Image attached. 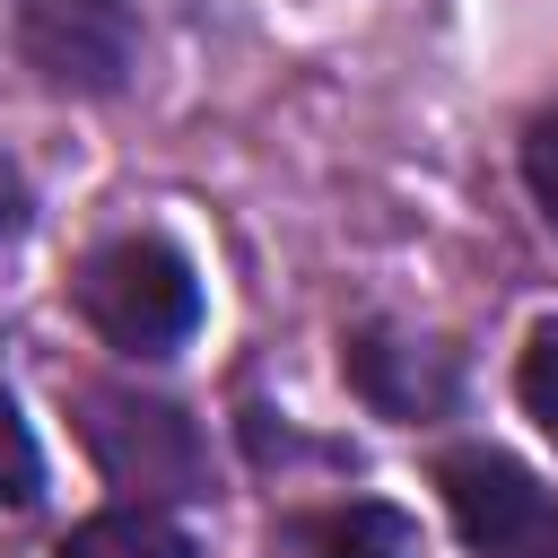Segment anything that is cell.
Instances as JSON below:
<instances>
[{
    "instance_id": "9c48e42d",
    "label": "cell",
    "mask_w": 558,
    "mask_h": 558,
    "mask_svg": "<svg viewBox=\"0 0 558 558\" xmlns=\"http://www.w3.org/2000/svg\"><path fill=\"white\" fill-rule=\"evenodd\" d=\"M35 497H44V453L17 418V401L0 392V506H35Z\"/></svg>"
},
{
    "instance_id": "52a82bcc",
    "label": "cell",
    "mask_w": 558,
    "mask_h": 558,
    "mask_svg": "<svg viewBox=\"0 0 558 558\" xmlns=\"http://www.w3.org/2000/svg\"><path fill=\"white\" fill-rule=\"evenodd\" d=\"M52 558H201L157 506H105V514H87Z\"/></svg>"
},
{
    "instance_id": "5b68a950",
    "label": "cell",
    "mask_w": 558,
    "mask_h": 558,
    "mask_svg": "<svg viewBox=\"0 0 558 558\" xmlns=\"http://www.w3.org/2000/svg\"><path fill=\"white\" fill-rule=\"evenodd\" d=\"M349 384L384 410V418H436L445 401H453V366H445V349H427V340H392V331H357L349 340Z\"/></svg>"
},
{
    "instance_id": "ba28073f",
    "label": "cell",
    "mask_w": 558,
    "mask_h": 558,
    "mask_svg": "<svg viewBox=\"0 0 558 558\" xmlns=\"http://www.w3.org/2000/svg\"><path fill=\"white\" fill-rule=\"evenodd\" d=\"M514 392H523L532 427L558 445V323H541V331L523 340V357H514Z\"/></svg>"
},
{
    "instance_id": "7a4b0ae2",
    "label": "cell",
    "mask_w": 558,
    "mask_h": 558,
    "mask_svg": "<svg viewBox=\"0 0 558 558\" xmlns=\"http://www.w3.org/2000/svg\"><path fill=\"white\" fill-rule=\"evenodd\" d=\"M9 26L52 96H113L131 78V44H140L131 0H9Z\"/></svg>"
},
{
    "instance_id": "3957f363",
    "label": "cell",
    "mask_w": 558,
    "mask_h": 558,
    "mask_svg": "<svg viewBox=\"0 0 558 558\" xmlns=\"http://www.w3.org/2000/svg\"><path fill=\"white\" fill-rule=\"evenodd\" d=\"M78 427H87V453L105 462L113 488L131 497H192L209 453H201V427L174 410V401H140V392H78Z\"/></svg>"
},
{
    "instance_id": "7c38bea8",
    "label": "cell",
    "mask_w": 558,
    "mask_h": 558,
    "mask_svg": "<svg viewBox=\"0 0 558 558\" xmlns=\"http://www.w3.org/2000/svg\"><path fill=\"white\" fill-rule=\"evenodd\" d=\"M506 558H523V549H506Z\"/></svg>"
},
{
    "instance_id": "6da1fadb",
    "label": "cell",
    "mask_w": 558,
    "mask_h": 558,
    "mask_svg": "<svg viewBox=\"0 0 558 558\" xmlns=\"http://www.w3.org/2000/svg\"><path fill=\"white\" fill-rule=\"evenodd\" d=\"M78 314L122 357H174L201 331V270L174 235H113L78 262Z\"/></svg>"
},
{
    "instance_id": "8fae6325",
    "label": "cell",
    "mask_w": 558,
    "mask_h": 558,
    "mask_svg": "<svg viewBox=\"0 0 558 558\" xmlns=\"http://www.w3.org/2000/svg\"><path fill=\"white\" fill-rule=\"evenodd\" d=\"M26 218H35V192H26V174L0 157V244H17V235H26Z\"/></svg>"
},
{
    "instance_id": "8992f818",
    "label": "cell",
    "mask_w": 558,
    "mask_h": 558,
    "mask_svg": "<svg viewBox=\"0 0 558 558\" xmlns=\"http://www.w3.org/2000/svg\"><path fill=\"white\" fill-rule=\"evenodd\" d=\"M270 558H418V523L384 497H349V506L288 514L270 532Z\"/></svg>"
},
{
    "instance_id": "30bf717a",
    "label": "cell",
    "mask_w": 558,
    "mask_h": 558,
    "mask_svg": "<svg viewBox=\"0 0 558 558\" xmlns=\"http://www.w3.org/2000/svg\"><path fill=\"white\" fill-rule=\"evenodd\" d=\"M523 183H532V201H541V218L558 227V96L532 113V131H523Z\"/></svg>"
},
{
    "instance_id": "277c9868",
    "label": "cell",
    "mask_w": 558,
    "mask_h": 558,
    "mask_svg": "<svg viewBox=\"0 0 558 558\" xmlns=\"http://www.w3.org/2000/svg\"><path fill=\"white\" fill-rule=\"evenodd\" d=\"M436 488H445V506H453L462 541H471V549H488V558L532 549V541L549 532V488H541L514 453H497V445L445 453V462H436Z\"/></svg>"
}]
</instances>
